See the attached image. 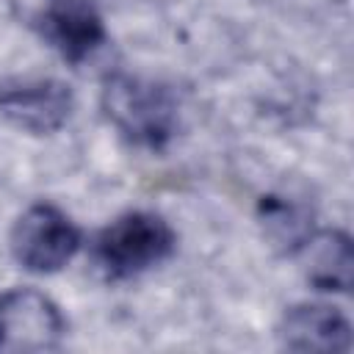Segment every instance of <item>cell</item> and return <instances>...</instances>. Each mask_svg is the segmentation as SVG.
Instances as JSON below:
<instances>
[{
    "mask_svg": "<svg viewBox=\"0 0 354 354\" xmlns=\"http://www.w3.org/2000/svg\"><path fill=\"white\" fill-rule=\"evenodd\" d=\"M105 116L136 144L163 147L177 127V100L174 94L147 77L136 75H108L102 83Z\"/></svg>",
    "mask_w": 354,
    "mask_h": 354,
    "instance_id": "6da1fadb",
    "label": "cell"
},
{
    "mask_svg": "<svg viewBox=\"0 0 354 354\" xmlns=\"http://www.w3.org/2000/svg\"><path fill=\"white\" fill-rule=\"evenodd\" d=\"M174 249L171 227L147 210L113 218L97 238V260L111 277H133L163 263Z\"/></svg>",
    "mask_w": 354,
    "mask_h": 354,
    "instance_id": "7a4b0ae2",
    "label": "cell"
},
{
    "mask_svg": "<svg viewBox=\"0 0 354 354\" xmlns=\"http://www.w3.org/2000/svg\"><path fill=\"white\" fill-rule=\"evenodd\" d=\"M293 254L301 257L304 277L315 288L337 293H346L351 288L354 249L351 238L343 230H315L301 241Z\"/></svg>",
    "mask_w": 354,
    "mask_h": 354,
    "instance_id": "ba28073f",
    "label": "cell"
},
{
    "mask_svg": "<svg viewBox=\"0 0 354 354\" xmlns=\"http://www.w3.org/2000/svg\"><path fill=\"white\" fill-rule=\"evenodd\" d=\"M80 249V230L50 202L30 205L11 230V252L17 263L33 274L61 271Z\"/></svg>",
    "mask_w": 354,
    "mask_h": 354,
    "instance_id": "3957f363",
    "label": "cell"
},
{
    "mask_svg": "<svg viewBox=\"0 0 354 354\" xmlns=\"http://www.w3.org/2000/svg\"><path fill=\"white\" fill-rule=\"evenodd\" d=\"M279 340L290 351H348L351 324L329 304H293L279 324Z\"/></svg>",
    "mask_w": 354,
    "mask_h": 354,
    "instance_id": "52a82bcc",
    "label": "cell"
},
{
    "mask_svg": "<svg viewBox=\"0 0 354 354\" xmlns=\"http://www.w3.org/2000/svg\"><path fill=\"white\" fill-rule=\"evenodd\" d=\"M260 216H263V224H266V232L271 235V241L279 243L290 254L313 232L307 213L299 210L296 205H290L288 199H279V196H263Z\"/></svg>",
    "mask_w": 354,
    "mask_h": 354,
    "instance_id": "9c48e42d",
    "label": "cell"
},
{
    "mask_svg": "<svg viewBox=\"0 0 354 354\" xmlns=\"http://www.w3.org/2000/svg\"><path fill=\"white\" fill-rule=\"evenodd\" d=\"M0 113L19 130L47 136L72 113V91L66 83L41 77L0 88Z\"/></svg>",
    "mask_w": 354,
    "mask_h": 354,
    "instance_id": "5b68a950",
    "label": "cell"
},
{
    "mask_svg": "<svg viewBox=\"0 0 354 354\" xmlns=\"http://www.w3.org/2000/svg\"><path fill=\"white\" fill-rule=\"evenodd\" d=\"M64 332L66 321L50 296L33 288L0 293V348L53 351L61 346Z\"/></svg>",
    "mask_w": 354,
    "mask_h": 354,
    "instance_id": "277c9868",
    "label": "cell"
},
{
    "mask_svg": "<svg viewBox=\"0 0 354 354\" xmlns=\"http://www.w3.org/2000/svg\"><path fill=\"white\" fill-rule=\"evenodd\" d=\"M44 39L72 64L88 58L105 41V25L88 0H53L41 19Z\"/></svg>",
    "mask_w": 354,
    "mask_h": 354,
    "instance_id": "8992f818",
    "label": "cell"
}]
</instances>
